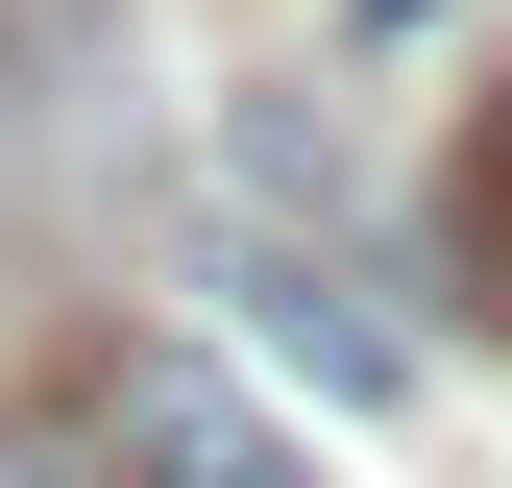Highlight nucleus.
Listing matches in <instances>:
<instances>
[{
	"instance_id": "obj_2",
	"label": "nucleus",
	"mask_w": 512,
	"mask_h": 488,
	"mask_svg": "<svg viewBox=\"0 0 512 488\" xmlns=\"http://www.w3.org/2000/svg\"><path fill=\"white\" fill-rule=\"evenodd\" d=\"M74 440H98V488H317V464H293V415H244L196 342H122L98 391H74Z\"/></svg>"
},
{
	"instance_id": "obj_3",
	"label": "nucleus",
	"mask_w": 512,
	"mask_h": 488,
	"mask_svg": "<svg viewBox=\"0 0 512 488\" xmlns=\"http://www.w3.org/2000/svg\"><path fill=\"white\" fill-rule=\"evenodd\" d=\"M439 269H464L488 318H512V98L464 122V147H439Z\"/></svg>"
},
{
	"instance_id": "obj_1",
	"label": "nucleus",
	"mask_w": 512,
	"mask_h": 488,
	"mask_svg": "<svg viewBox=\"0 0 512 488\" xmlns=\"http://www.w3.org/2000/svg\"><path fill=\"white\" fill-rule=\"evenodd\" d=\"M196 293H220L269 366H293V391H342V415H415V318H391V293H366L317 220H220V244H196Z\"/></svg>"
},
{
	"instance_id": "obj_4",
	"label": "nucleus",
	"mask_w": 512,
	"mask_h": 488,
	"mask_svg": "<svg viewBox=\"0 0 512 488\" xmlns=\"http://www.w3.org/2000/svg\"><path fill=\"white\" fill-rule=\"evenodd\" d=\"M0 488H98V440H74V415H49V440H0Z\"/></svg>"
},
{
	"instance_id": "obj_5",
	"label": "nucleus",
	"mask_w": 512,
	"mask_h": 488,
	"mask_svg": "<svg viewBox=\"0 0 512 488\" xmlns=\"http://www.w3.org/2000/svg\"><path fill=\"white\" fill-rule=\"evenodd\" d=\"M366 25H391V0H366Z\"/></svg>"
}]
</instances>
